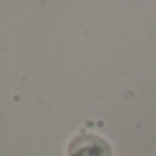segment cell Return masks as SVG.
<instances>
[{
    "instance_id": "obj_1",
    "label": "cell",
    "mask_w": 156,
    "mask_h": 156,
    "mask_svg": "<svg viewBox=\"0 0 156 156\" xmlns=\"http://www.w3.org/2000/svg\"><path fill=\"white\" fill-rule=\"evenodd\" d=\"M68 156H112V149L101 136L81 132L70 141Z\"/></svg>"
}]
</instances>
